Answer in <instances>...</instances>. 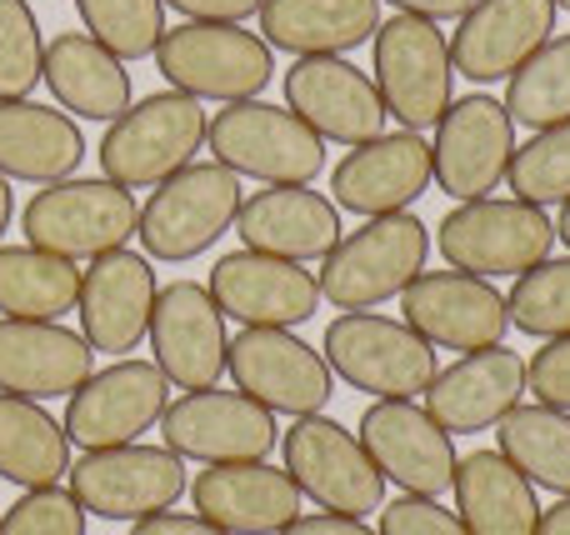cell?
Masks as SVG:
<instances>
[{
  "mask_svg": "<svg viewBox=\"0 0 570 535\" xmlns=\"http://www.w3.org/2000/svg\"><path fill=\"white\" fill-rule=\"evenodd\" d=\"M156 66L180 96L196 100H256L276 80V56L256 30L220 26V20H186L166 30L156 46Z\"/></svg>",
  "mask_w": 570,
  "mask_h": 535,
  "instance_id": "6da1fadb",
  "label": "cell"
},
{
  "mask_svg": "<svg viewBox=\"0 0 570 535\" xmlns=\"http://www.w3.org/2000/svg\"><path fill=\"white\" fill-rule=\"evenodd\" d=\"M431 256V230L401 210V216H371L361 230L341 240L321 266V296L335 310H375L381 300L401 296Z\"/></svg>",
  "mask_w": 570,
  "mask_h": 535,
  "instance_id": "7a4b0ae2",
  "label": "cell"
},
{
  "mask_svg": "<svg viewBox=\"0 0 570 535\" xmlns=\"http://www.w3.org/2000/svg\"><path fill=\"white\" fill-rule=\"evenodd\" d=\"M206 130L210 120L196 96H180V90L140 96V106L110 120V130L100 136V170L126 190L160 186L190 166V156L206 146Z\"/></svg>",
  "mask_w": 570,
  "mask_h": 535,
  "instance_id": "3957f363",
  "label": "cell"
},
{
  "mask_svg": "<svg viewBox=\"0 0 570 535\" xmlns=\"http://www.w3.org/2000/svg\"><path fill=\"white\" fill-rule=\"evenodd\" d=\"M140 226V206L116 180H56L20 210V236L66 260H96L120 250Z\"/></svg>",
  "mask_w": 570,
  "mask_h": 535,
  "instance_id": "277c9868",
  "label": "cell"
},
{
  "mask_svg": "<svg viewBox=\"0 0 570 535\" xmlns=\"http://www.w3.org/2000/svg\"><path fill=\"white\" fill-rule=\"evenodd\" d=\"M325 366L345 386L375 400H415L435 380V346H425L405 320L375 310H345L325 326Z\"/></svg>",
  "mask_w": 570,
  "mask_h": 535,
  "instance_id": "5b68a950",
  "label": "cell"
},
{
  "mask_svg": "<svg viewBox=\"0 0 570 535\" xmlns=\"http://www.w3.org/2000/svg\"><path fill=\"white\" fill-rule=\"evenodd\" d=\"M206 140L226 170L256 176L266 186H311L325 170V140L291 106H266L261 96L220 110Z\"/></svg>",
  "mask_w": 570,
  "mask_h": 535,
  "instance_id": "8992f818",
  "label": "cell"
},
{
  "mask_svg": "<svg viewBox=\"0 0 570 535\" xmlns=\"http://www.w3.org/2000/svg\"><path fill=\"white\" fill-rule=\"evenodd\" d=\"M240 176L220 160L210 166H186L170 180H160L156 196L140 210V246L150 260H196L210 250L240 216Z\"/></svg>",
  "mask_w": 570,
  "mask_h": 535,
  "instance_id": "52a82bcc",
  "label": "cell"
},
{
  "mask_svg": "<svg viewBox=\"0 0 570 535\" xmlns=\"http://www.w3.org/2000/svg\"><path fill=\"white\" fill-rule=\"evenodd\" d=\"M375 50V90L385 100V116L405 130H425L451 110V40L421 16H385L371 36Z\"/></svg>",
  "mask_w": 570,
  "mask_h": 535,
  "instance_id": "ba28073f",
  "label": "cell"
},
{
  "mask_svg": "<svg viewBox=\"0 0 570 535\" xmlns=\"http://www.w3.org/2000/svg\"><path fill=\"white\" fill-rule=\"evenodd\" d=\"M441 256L465 276H521L551 260L556 220L525 200H465L441 220Z\"/></svg>",
  "mask_w": 570,
  "mask_h": 535,
  "instance_id": "9c48e42d",
  "label": "cell"
},
{
  "mask_svg": "<svg viewBox=\"0 0 570 535\" xmlns=\"http://www.w3.org/2000/svg\"><path fill=\"white\" fill-rule=\"evenodd\" d=\"M70 496L86 516L100 521H146L156 511H170L190 491L186 460L170 456L166 446H110L86 450L70 460Z\"/></svg>",
  "mask_w": 570,
  "mask_h": 535,
  "instance_id": "30bf717a",
  "label": "cell"
},
{
  "mask_svg": "<svg viewBox=\"0 0 570 535\" xmlns=\"http://www.w3.org/2000/svg\"><path fill=\"white\" fill-rule=\"evenodd\" d=\"M170 456L200 460V466H230V460H266L276 450V410L250 400L246 390H186L170 400L156 420Z\"/></svg>",
  "mask_w": 570,
  "mask_h": 535,
  "instance_id": "8fae6325",
  "label": "cell"
},
{
  "mask_svg": "<svg viewBox=\"0 0 570 535\" xmlns=\"http://www.w3.org/2000/svg\"><path fill=\"white\" fill-rule=\"evenodd\" d=\"M285 470L301 486L305 501H315L321 511L335 516H371L385 506V476L375 470V460L365 456V446L325 416H301L281 436Z\"/></svg>",
  "mask_w": 570,
  "mask_h": 535,
  "instance_id": "7c38bea8",
  "label": "cell"
},
{
  "mask_svg": "<svg viewBox=\"0 0 570 535\" xmlns=\"http://www.w3.org/2000/svg\"><path fill=\"white\" fill-rule=\"evenodd\" d=\"M226 370L236 380V390H246L250 400H261L276 416H321L335 396V376L325 366V356L315 346H305L291 330L271 326H246L230 340Z\"/></svg>",
  "mask_w": 570,
  "mask_h": 535,
  "instance_id": "4fadbf2b",
  "label": "cell"
},
{
  "mask_svg": "<svg viewBox=\"0 0 570 535\" xmlns=\"http://www.w3.org/2000/svg\"><path fill=\"white\" fill-rule=\"evenodd\" d=\"M405 326L441 350H491L505 346L511 330V306L485 276H465V270H421L411 286L401 290Z\"/></svg>",
  "mask_w": 570,
  "mask_h": 535,
  "instance_id": "5bb4252c",
  "label": "cell"
},
{
  "mask_svg": "<svg viewBox=\"0 0 570 535\" xmlns=\"http://www.w3.org/2000/svg\"><path fill=\"white\" fill-rule=\"evenodd\" d=\"M515 156V120L495 96H461L435 120L431 170L451 200H485Z\"/></svg>",
  "mask_w": 570,
  "mask_h": 535,
  "instance_id": "9a60e30c",
  "label": "cell"
},
{
  "mask_svg": "<svg viewBox=\"0 0 570 535\" xmlns=\"http://www.w3.org/2000/svg\"><path fill=\"white\" fill-rule=\"evenodd\" d=\"M150 350L156 366L170 386L180 390H210L226 376L230 336L226 316H220L210 286L200 280H176V286L156 290V310H150Z\"/></svg>",
  "mask_w": 570,
  "mask_h": 535,
  "instance_id": "2e32d148",
  "label": "cell"
},
{
  "mask_svg": "<svg viewBox=\"0 0 570 535\" xmlns=\"http://www.w3.org/2000/svg\"><path fill=\"white\" fill-rule=\"evenodd\" d=\"M170 406V380L150 360H116L70 396L66 436L86 450L136 446Z\"/></svg>",
  "mask_w": 570,
  "mask_h": 535,
  "instance_id": "e0dca14e",
  "label": "cell"
},
{
  "mask_svg": "<svg viewBox=\"0 0 570 535\" xmlns=\"http://www.w3.org/2000/svg\"><path fill=\"white\" fill-rule=\"evenodd\" d=\"M365 456L375 460L385 480H395L411 496H445L455 486V446L451 430H441L431 420V410L415 400H375L361 416V436Z\"/></svg>",
  "mask_w": 570,
  "mask_h": 535,
  "instance_id": "ac0fdd59",
  "label": "cell"
},
{
  "mask_svg": "<svg viewBox=\"0 0 570 535\" xmlns=\"http://www.w3.org/2000/svg\"><path fill=\"white\" fill-rule=\"evenodd\" d=\"M285 106L305 120L321 140L365 146L385 136V100L365 70L341 56H301L285 70Z\"/></svg>",
  "mask_w": 570,
  "mask_h": 535,
  "instance_id": "d6986e66",
  "label": "cell"
},
{
  "mask_svg": "<svg viewBox=\"0 0 570 535\" xmlns=\"http://www.w3.org/2000/svg\"><path fill=\"white\" fill-rule=\"evenodd\" d=\"M431 140L421 130L375 136L331 170L335 210H351V216H401L411 200L431 190Z\"/></svg>",
  "mask_w": 570,
  "mask_h": 535,
  "instance_id": "ffe728a7",
  "label": "cell"
},
{
  "mask_svg": "<svg viewBox=\"0 0 570 535\" xmlns=\"http://www.w3.org/2000/svg\"><path fill=\"white\" fill-rule=\"evenodd\" d=\"M210 296H216L220 316L271 330L305 326L321 306V286H315L311 270H301L295 260L261 256V250L220 256L216 270H210Z\"/></svg>",
  "mask_w": 570,
  "mask_h": 535,
  "instance_id": "44dd1931",
  "label": "cell"
},
{
  "mask_svg": "<svg viewBox=\"0 0 570 535\" xmlns=\"http://www.w3.org/2000/svg\"><path fill=\"white\" fill-rule=\"evenodd\" d=\"M556 30V0H475L451 36V66L475 86L511 80Z\"/></svg>",
  "mask_w": 570,
  "mask_h": 535,
  "instance_id": "7402d4cb",
  "label": "cell"
},
{
  "mask_svg": "<svg viewBox=\"0 0 570 535\" xmlns=\"http://www.w3.org/2000/svg\"><path fill=\"white\" fill-rule=\"evenodd\" d=\"M156 270L136 250H106L90 260V270L80 276V336L90 350L106 356H126L140 346V336L150 330V310H156Z\"/></svg>",
  "mask_w": 570,
  "mask_h": 535,
  "instance_id": "603a6c76",
  "label": "cell"
},
{
  "mask_svg": "<svg viewBox=\"0 0 570 535\" xmlns=\"http://www.w3.org/2000/svg\"><path fill=\"white\" fill-rule=\"evenodd\" d=\"M190 501L196 516L226 535H281L301 516V486L291 470H276L266 460H230V466H210L190 480Z\"/></svg>",
  "mask_w": 570,
  "mask_h": 535,
  "instance_id": "cb8c5ba5",
  "label": "cell"
},
{
  "mask_svg": "<svg viewBox=\"0 0 570 535\" xmlns=\"http://www.w3.org/2000/svg\"><path fill=\"white\" fill-rule=\"evenodd\" d=\"M521 396H525V360L505 346H491L435 370V380L425 386V410L451 436H475V430H491L505 410L521 406Z\"/></svg>",
  "mask_w": 570,
  "mask_h": 535,
  "instance_id": "d4e9b609",
  "label": "cell"
},
{
  "mask_svg": "<svg viewBox=\"0 0 570 535\" xmlns=\"http://www.w3.org/2000/svg\"><path fill=\"white\" fill-rule=\"evenodd\" d=\"M96 376L86 336L60 320H0V390L20 400L76 396Z\"/></svg>",
  "mask_w": 570,
  "mask_h": 535,
  "instance_id": "484cf974",
  "label": "cell"
},
{
  "mask_svg": "<svg viewBox=\"0 0 570 535\" xmlns=\"http://www.w3.org/2000/svg\"><path fill=\"white\" fill-rule=\"evenodd\" d=\"M236 236L246 240V250L295 260V266L301 260H325L341 246V210L311 186H271L240 200Z\"/></svg>",
  "mask_w": 570,
  "mask_h": 535,
  "instance_id": "4316f807",
  "label": "cell"
},
{
  "mask_svg": "<svg viewBox=\"0 0 570 535\" xmlns=\"http://www.w3.org/2000/svg\"><path fill=\"white\" fill-rule=\"evenodd\" d=\"M86 160V136L66 110L36 100H0V176L56 186L70 180Z\"/></svg>",
  "mask_w": 570,
  "mask_h": 535,
  "instance_id": "83f0119b",
  "label": "cell"
},
{
  "mask_svg": "<svg viewBox=\"0 0 570 535\" xmlns=\"http://www.w3.org/2000/svg\"><path fill=\"white\" fill-rule=\"evenodd\" d=\"M455 516L471 535H535L541 501L535 486L501 456V450H471L455 460Z\"/></svg>",
  "mask_w": 570,
  "mask_h": 535,
  "instance_id": "f1b7e54d",
  "label": "cell"
},
{
  "mask_svg": "<svg viewBox=\"0 0 570 535\" xmlns=\"http://www.w3.org/2000/svg\"><path fill=\"white\" fill-rule=\"evenodd\" d=\"M40 80L60 100V110H76L86 120H120L136 106L126 60H116L86 30H66V36L46 40V76Z\"/></svg>",
  "mask_w": 570,
  "mask_h": 535,
  "instance_id": "f546056e",
  "label": "cell"
},
{
  "mask_svg": "<svg viewBox=\"0 0 570 535\" xmlns=\"http://www.w3.org/2000/svg\"><path fill=\"white\" fill-rule=\"evenodd\" d=\"M381 26V0H266L261 30L266 46L301 56H345Z\"/></svg>",
  "mask_w": 570,
  "mask_h": 535,
  "instance_id": "4dcf8cb0",
  "label": "cell"
},
{
  "mask_svg": "<svg viewBox=\"0 0 570 535\" xmlns=\"http://www.w3.org/2000/svg\"><path fill=\"white\" fill-rule=\"evenodd\" d=\"M0 476L20 491H46L70 476V436L50 410L0 390Z\"/></svg>",
  "mask_w": 570,
  "mask_h": 535,
  "instance_id": "1f68e13d",
  "label": "cell"
},
{
  "mask_svg": "<svg viewBox=\"0 0 570 535\" xmlns=\"http://www.w3.org/2000/svg\"><path fill=\"white\" fill-rule=\"evenodd\" d=\"M80 300L76 260L36 246H0V316L6 320H60Z\"/></svg>",
  "mask_w": 570,
  "mask_h": 535,
  "instance_id": "d6a6232c",
  "label": "cell"
},
{
  "mask_svg": "<svg viewBox=\"0 0 570 535\" xmlns=\"http://www.w3.org/2000/svg\"><path fill=\"white\" fill-rule=\"evenodd\" d=\"M495 436H501V456L521 470L531 486L570 496V410L551 406H515L495 420Z\"/></svg>",
  "mask_w": 570,
  "mask_h": 535,
  "instance_id": "836d02e7",
  "label": "cell"
},
{
  "mask_svg": "<svg viewBox=\"0 0 570 535\" xmlns=\"http://www.w3.org/2000/svg\"><path fill=\"white\" fill-rule=\"evenodd\" d=\"M505 116L525 130L570 120V36H551L505 86Z\"/></svg>",
  "mask_w": 570,
  "mask_h": 535,
  "instance_id": "e575fe53",
  "label": "cell"
},
{
  "mask_svg": "<svg viewBox=\"0 0 570 535\" xmlns=\"http://www.w3.org/2000/svg\"><path fill=\"white\" fill-rule=\"evenodd\" d=\"M86 36L100 40L116 60L156 56L166 36V0H76Z\"/></svg>",
  "mask_w": 570,
  "mask_h": 535,
  "instance_id": "d590c367",
  "label": "cell"
},
{
  "mask_svg": "<svg viewBox=\"0 0 570 535\" xmlns=\"http://www.w3.org/2000/svg\"><path fill=\"white\" fill-rule=\"evenodd\" d=\"M505 186L525 206H566L570 200V120L551 130H535L525 146H515Z\"/></svg>",
  "mask_w": 570,
  "mask_h": 535,
  "instance_id": "8d00e7d4",
  "label": "cell"
},
{
  "mask_svg": "<svg viewBox=\"0 0 570 535\" xmlns=\"http://www.w3.org/2000/svg\"><path fill=\"white\" fill-rule=\"evenodd\" d=\"M505 306H511V326H521L525 336H570V260H541L521 270Z\"/></svg>",
  "mask_w": 570,
  "mask_h": 535,
  "instance_id": "74e56055",
  "label": "cell"
},
{
  "mask_svg": "<svg viewBox=\"0 0 570 535\" xmlns=\"http://www.w3.org/2000/svg\"><path fill=\"white\" fill-rule=\"evenodd\" d=\"M46 76V40L26 0H0V100H26Z\"/></svg>",
  "mask_w": 570,
  "mask_h": 535,
  "instance_id": "f35d334b",
  "label": "cell"
},
{
  "mask_svg": "<svg viewBox=\"0 0 570 535\" xmlns=\"http://www.w3.org/2000/svg\"><path fill=\"white\" fill-rule=\"evenodd\" d=\"M0 535H86V511L60 486L26 491V496L0 516Z\"/></svg>",
  "mask_w": 570,
  "mask_h": 535,
  "instance_id": "ab89813d",
  "label": "cell"
},
{
  "mask_svg": "<svg viewBox=\"0 0 570 535\" xmlns=\"http://www.w3.org/2000/svg\"><path fill=\"white\" fill-rule=\"evenodd\" d=\"M381 535H471L461 526V516L425 496H401L391 506H381Z\"/></svg>",
  "mask_w": 570,
  "mask_h": 535,
  "instance_id": "60d3db41",
  "label": "cell"
},
{
  "mask_svg": "<svg viewBox=\"0 0 570 535\" xmlns=\"http://www.w3.org/2000/svg\"><path fill=\"white\" fill-rule=\"evenodd\" d=\"M525 390H535V400L551 410H570V336L546 340L525 366Z\"/></svg>",
  "mask_w": 570,
  "mask_h": 535,
  "instance_id": "b9f144b4",
  "label": "cell"
},
{
  "mask_svg": "<svg viewBox=\"0 0 570 535\" xmlns=\"http://www.w3.org/2000/svg\"><path fill=\"white\" fill-rule=\"evenodd\" d=\"M170 10H180L186 20H220V26H240V20L261 16L266 0H166Z\"/></svg>",
  "mask_w": 570,
  "mask_h": 535,
  "instance_id": "7bdbcfd3",
  "label": "cell"
},
{
  "mask_svg": "<svg viewBox=\"0 0 570 535\" xmlns=\"http://www.w3.org/2000/svg\"><path fill=\"white\" fill-rule=\"evenodd\" d=\"M130 535H226L220 526H210L206 516H180V511H156V516L136 521Z\"/></svg>",
  "mask_w": 570,
  "mask_h": 535,
  "instance_id": "ee69618b",
  "label": "cell"
},
{
  "mask_svg": "<svg viewBox=\"0 0 570 535\" xmlns=\"http://www.w3.org/2000/svg\"><path fill=\"white\" fill-rule=\"evenodd\" d=\"M281 535H381V531H371L361 516H335V511H321V516H295Z\"/></svg>",
  "mask_w": 570,
  "mask_h": 535,
  "instance_id": "f6af8a7d",
  "label": "cell"
},
{
  "mask_svg": "<svg viewBox=\"0 0 570 535\" xmlns=\"http://www.w3.org/2000/svg\"><path fill=\"white\" fill-rule=\"evenodd\" d=\"M385 6H395L401 16H421V20H461L475 0H385Z\"/></svg>",
  "mask_w": 570,
  "mask_h": 535,
  "instance_id": "bcb514c9",
  "label": "cell"
},
{
  "mask_svg": "<svg viewBox=\"0 0 570 535\" xmlns=\"http://www.w3.org/2000/svg\"><path fill=\"white\" fill-rule=\"evenodd\" d=\"M535 535H570V496H561L551 511H541V526Z\"/></svg>",
  "mask_w": 570,
  "mask_h": 535,
  "instance_id": "7dc6e473",
  "label": "cell"
},
{
  "mask_svg": "<svg viewBox=\"0 0 570 535\" xmlns=\"http://www.w3.org/2000/svg\"><path fill=\"white\" fill-rule=\"evenodd\" d=\"M10 216H16V196H10V180L0 176V236L10 230Z\"/></svg>",
  "mask_w": 570,
  "mask_h": 535,
  "instance_id": "c3c4849f",
  "label": "cell"
},
{
  "mask_svg": "<svg viewBox=\"0 0 570 535\" xmlns=\"http://www.w3.org/2000/svg\"><path fill=\"white\" fill-rule=\"evenodd\" d=\"M556 240H566V250H570V200L561 206V220H556Z\"/></svg>",
  "mask_w": 570,
  "mask_h": 535,
  "instance_id": "681fc988",
  "label": "cell"
},
{
  "mask_svg": "<svg viewBox=\"0 0 570 535\" xmlns=\"http://www.w3.org/2000/svg\"><path fill=\"white\" fill-rule=\"evenodd\" d=\"M556 10H570V0H556Z\"/></svg>",
  "mask_w": 570,
  "mask_h": 535,
  "instance_id": "f907efd6",
  "label": "cell"
}]
</instances>
